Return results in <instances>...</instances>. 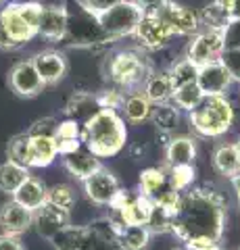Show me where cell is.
<instances>
[{
  "instance_id": "5bb4252c",
  "label": "cell",
  "mask_w": 240,
  "mask_h": 250,
  "mask_svg": "<svg viewBox=\"0 0 240 250\" xmlns=\"http://www.w3.org/2000/svg\"><path fill=\"white\" fill-rule=\"evenodd\" d=\"M9 88L21 98H36L44 92V82L38 75L32 59L15 62L9 71Z\"/></svg>"
},
{
  "instance_id": "ac0fdd59",
  "label": "cell",
  "mask_w": 240,
  "mask_h": 250,
  "mask_svg": "<svg viewBox=\"0 0 240 250\" xmlns=\"http://www.w3.org/2000/svg\"><path fill=\"white\" fill-rule=\"evenodd\" d=\"M67 34V11L63 4H46L42 6L38 36L48 42H63Z\"/></svg>"
},
{
  "instance_id": "f907efd6",
  "label": "cell",
  "mask_w": 240,
  "mask_h": 250,
  "mask_svg": "<svg viewBox=\"0 0 240 250\" xmlns=\"http://www.w3.org/2000/svg\"><path fill=\"white\" fill-rule=\"evenodd\" d=\"M207 250H223V248L218 244V246H211V248H207Z\"/></svg>"
},
{
  "instance_id": "277c9868",
  "label": "cell",
  "mask_w": 240,
  "mask_h": 250,
  "mask_svg": "<svg viewBox=\"0 0 240 250\" xmlns=\"http://www.w3.org/2000/svg\"><path fill=\"white\" fill-rule=\"evenodd\" d=\"M50 242L55 250H123L115 238L111 217L88 225H67Z\"/></svg>"
},
{
  "instance_id": "7dc6e473",
  "label": "cell",
  "mask_w": 240,
  "mask_h": 250,
  "mask_svg": "<svg viewBox=\"0 0 240 250\" xmlns=\"http://www.w3.org/2000/svg\"><path fill=\"white\" fill-rule=\"evenodd\" d=\"M228 179H230V188H232V192H234L236 200L240 202V173L232 175V177H228Z\"/></svg>"
},
{
  "instance_id": "d6986e66",
  "label": "cell",
  "mask_w": 240,
  "mask_h": 250,
  "mask_svg": "<svg viewBox=\"0 0 240 250\" xmlns=\"http://www.w3.org/2000/svg\"><path fill=\"white\" fill-rule=\"evenodd\" d=\"M34 225V213L21 207L17 200L11 198L0 207V229L9 236H21Z\"/></svg>"
},
{
  "instance_id": "4dcf8cb0",
  "label": "cell",
  "mask_w": 240,
  "mask_h": 250,
  "mask_svg": "<svg viewBox=\"0 0 240 250\" xmlns=\"http://www.w3.org/2000/svg\"><path fill=\"white\" fill-rule=\"evenodd\" d=\"M29 175H32V173H29L27 167L17 165V163H13V161L6 159L2 165H0V192L13 196V194L17 192V188L25 182Z\"/></svg>"
},
{
  "instance_id": "83f0119b",
  "label": "cell",
  "mask_w": 240,
  "mask_h": 250,
  "mask_svg": "<svg viewBox=\"0 0 240 250\" xmlns=\"http://www.w3.org/2000/svg\"><path fill=\"white\" fill-rule=\"evenodd\" d=\"M211 163L215 171L223 177H232L240 173V156L234 142H219L215 144L213 154H211Z\"/></svg>"
},
{
  "instance_id": "b9f144b4",
  "label": "cell",
  "mask_w": 240,
  "mask_h": 250,
  "mask_svg": "<svg viewBox=\"0 0 240 250\" xmlns=\"http://www.w3.org/2000/svg\"><path fill=\"white\" fill-rule=\"evenodd\" d=\"M57 123L59 121L55 119V117H42V119H36L32 125H29L25 134L27 136H52L55 138Z\"/></svg>"
},
{
  "instance_id": "d4e9b609",
  "label": "cell",
  "mask_w": 240,
  "mask_h": 250,
  "mask_svg": "<svg viewBox=\"0 0 240 250\" xmlns=\"http://www.w3.org/2000/svg\"><path fill=\"white\" fill-rule=\"evenodd\" d=\"M46 196H48V186H46L40 177H34V175H29L25 182L17 188V192L13 194V198L17 200L21 207L29 208L32 213L44 205Z\"/></svg>"
},
{
  "instance_id": "f35d334b",
  "label": "cell",
  "mask_w": 240,
  "mask_h": 250,
  "mask_svg": "<svg viewBox=\"0 0 240 250\" xmlns=\"http://www.w3.org/2000/svg\"><path fill=\"white\" fill-rule=\"evenodd\" d=\"M55 140H82V123L65 117L63 121L57 123Z\"/></svg>"
},
{
  "instance_id": "5b68a950",
  "label": "cell",
  "mask_w": 240,
  "mask_h": 250,
  "mask_svg": "<svg viewBox=\"0 0 240 250\" xmlns=\"http://www.w3.org/2000/svg\"><path fill=\"white\" fill-rule=\"evenodd\" d=\"M236 119V111L232 100L223 94V96H205L198 103L195 111L188 113L190 127L196 136L218 140L226 136L232 129Z\"/></svg>"
},
{
  "instance_id": "ab89813d",
  "label": "cell",
  "mask_w": 240,
  "mask_h": 250,
  "mask_svg": "<svg viewBox=\"0 0 240 250\" xmlns=\"http://www.w3.org/2000/svg\"><path fill=\"white\" fill-rule=\"evenodd\" d=\"M221 40L223 50L226 48H240V17L230 19L221 29Z\"/></svg>"
},
{
  "instance_id": "f6af8a7d",
  "label": "cell",
  "mask_w": 240,
  "mask_h": 250,
  "mask_svg": "<svg viewBox=\"0 0 240 250\" xmlns=\"http://www.w3.org/2000/svg\"><path fill=\"white\" fill-rule=\"evenodd\" d=\"M218 2L226 9L230 15V19H238L240 17V0H218Z\"/></svg>"
},
{
  "instance_id": "ffe728a7",
  "label": "cell",
  "mask_w": 240,
  "mask_h": 250,
  "mask_svg": "<svg viewBox=\"0 0 240 250\" xmlns=\"http://www.w3.org/2000/svg\"><path fill=\"white\" fill-rule=\"evenodd\" d=\"M165 148V163L163 167H177V165H195L198 146L192 136H172Z\"/></svg>"
},
{
  "instance_id": "9c48e42d",
  "label": "cell",
  "mask_w": 240,
  "mask_h": 250,
  "mask_svg": "<svg viewBox=\"0 0 240 250\" xmlns=\"http://www.w3.org/2000/svg\"><path fill=\"white\" fill-rule=\"evenodd\" d=\"M113 219L123 225H146L153 213V200L142 196L140 192L119 190V194L111 202Z\"/></svg>"
},
{
  "instance_id": "836d02e7",
  "label": "cell",
  "mask_w": 240,
  "mask_h": 250,
  "mask_svg": "<svg viewBox=\"0 0 240 250\" xmlns=\"http://www.w3.org/2000/svg\"><path fill=\"white\" fill-rule=\"evenodd\" d=\"M198 21H200V27L205 29H223V25L230 21V15L226 13V9L218 2V0H211L203 11L198 13Z\"/></svg>"
},
{
  "instance_id": "ee69618b",
  "label": "cell",
  "mask_w": 240,
  "mask_h": 250,
  "mask_svg": "<svg viewBox=\"0 0 240 250\" xmlns=\"http://www.w3.org/2000/svg\"><path fill=\"white\" fill-rule=\"evenodd\" d=\"M0 250H25L21 242V236H9V233H0Z\"/></svg>"
},
{
  "instance_id": "8fae6325",
  "label": "cell",
  "mask_w": 240,
  "mask_h": 250,
  "mask_svg": "<svg viewBox=\"0 0 240 250\" xmlns=\"http://www.w3.org/2000/svg\"><path fill=\"white\" fill-rule=\"evenodd\" d=\"M221 52H223V40L219 29L200 27L195 36H190V42L186 46V59L192 61L196 67L219 61Z\"/></svg>"
},
{
  "instance_id": "2e32d148",
  "label": "cell",
  "mask_w": 240,
  "mask_h": 250,
  "mask_svg": "<svg viewBox=\"0 0 240 250\" xmlns=\"http://www.w3.org/2000/svg\"><path fill=\"white\" fill-rule=\"evenodd\" d=\"M32 62H34L38 75L42 77L44 85H57L59 82H63V77L69 71V62L65 59V54L55 48L34 54Z\"/></svg>"
},
{
  "instance_id": "e575fe53",
  "label": "cell",
  "mask_w": 240,
  "mask_h": 250,
  "mask_svg": "<svg viewBox=\"0 0 240 250\" xmlns=\"http://www.w3.org/2000/svg\"><path fill=\"white\" fill-rule=\"evenodd\" d=\"M196 73H198V67L186 57L180 59V61H175L174 65L167 69V75H169V80H172L174 90L180 88V85H184V83L196 82Z\"/></svg>"
},
{
  "instance_id": "e0dca14e",
  "label": "cell",
  "mask_w": 240,
  "mask_h": 250,
  "mask_svg": "<svg viewBox=\"0 0 240 250\" xmlns=\"http://www.w3.org/2000/svg\"><path fill=\"white\" fill-rule=\"evenodd\" d=\"M232 83L234 82H232L226 67L219 61H213V62H207V65L198 67L196 85L205 96H223V94H228Z\"/></svg>"
},
{
  "instance_id": "52a82bcc",
  "label": "cell",
  "mask_w": 240,
  "mask_h": 250,
  "mask_svg": "<svg viewBox=\"0 0 240 250\" xmlns=\"http://www.w3.org/2000/svg\"><path fill=\"white\" fill-rule=\"evenodd\" d=\"M154 71L149 59L138 50H119L107 61L105 77L121 92L140 90L144 80Z\"/></svg>"
},
{
  "instance_id": "d590c367",
  "label": "cell",
  "mask_w": 240,
  "mask_h": 250,
  "mask_svg": "<svg viewBox=\"0 0 240 250\" xmlns=\"http://www.w3.org/2000/svg\"><path fill=\"white\" fill-rule=\"evenodd\" d=\"M6 159L17 163V165L27 167V161H29V138H27L25 131L13 136L9 140V144H6Z\"/></svg>"
},
{
  "instance_id": "681fc988",
  "label": "cell",
  "mask_w": 240,
  "mask_h": 250,
  "mask_svg": "<svg viewBox=\"0 0 240 250\" xmlns=\"http://www.w3.org/2000/svg\"><path fill=\"white\" fill-rule=\"evenodd\" d=\"M234 146H236V150H238V156H240V138H238L236 142H234Z\"/></svg>"
},
{
  "instance_id": "7c38bea8",
  "label": "cell",
  "mask_w": 240,
  "mask_h": 250,
  "mask_svg": "<svg viewBox=\"0 0 240 250\" xmlns=\"http://www.w3.org/2000/svg\"><path fill=\"white\" fill-rule=\"evenodd\" d=\"M131 36L136 38L138 46L144 50H161L174 40V34L154 11H146L142 15L140 23L136 25V31Z\"/></svg>"
},
{
  "instance_id": "8d00e7d4",
  "label": "cell",
  "mask_w": 240,
  "mask_h": 250,
  "mask_svg": "<svg viewBox=\"0 0 240 250\" xmlns=\"http://www.w3.org/2000/svg\"><path fill=\"white\" fill-rule=\"evenodd\" d=\"M46 202H50V205H55L59 208L71 210L75 207V202H77L73 186H69V184H57V186L48 188V196H46Z\"/></svg>"
},
{
  "instance_id": "7bdbcfd3",
  "label": "cell",
  "mask_w": 240,
  "mask_h": 250,
  "mask_svg": "<svg viewBox=\"0 0 240 250\" xmlns=\"http://www.w3.org/2000/svg\"><path fill=\"white\" fill-rule=\"evenodd\" d=\"M80 2H82L84 6H86V9H90L92 13L100 15L103 11L111 9V6H115V4H119L121 0H80Z\"/></svg>"
},
{
  "instance_id": "74e56055",
  "label": "cell",
  "mask_w": 240,
  "mask_h": 250,
  "mask_svg": "<svg viewBox=\"0 0 240 250\" xmlns=\"http://www.w3.org/2000/svg\"><path fill=\"white\" fill-rule=\"evenodd\" d=\"M219 62L226 67L232 82L240 83V48H226L219 54Z\"/></svg>"
},
{
  "instance_id": "7a4b0ae2",
  "label": "cell",
  "mask_w": 240,
  "mask_h": 250,
  "mask_svg": "<svg viewBox=\"0 0 240 250\" xmlns=\"http://www.w3.org/2000/svg\"><path fill=\"white\" fill-rule=\"evenodd\" d=\"M82 144L98 159L119 154L128 144V125L119 111L100 108L82 123Z\"/></svg>"
},
{
  "instance_id": "1f68e13d",
  "label": "cell",
  "mask_w": 240,
  "mask_h": 250,
  "mask_svg": "<svg viewBox=\"0 0 240 250\" xmlns=\"http://www.w3.org/2000/svg\"><path fill=\"white\" fill-rule=\"evenodd\" d=\"M203 98H205V94L200 92L196 82H192V83H184L180 88H175L172 98H169V103H172L175 108H180L182 113H190L198 106V103Z\"/></svg>"
},
{
  "instance_id": "6da1fadb",
  "label": "cell",
  "mask_w": 240,
  "mask_h": 250,
  "mask_svg": "<svg viewBox=\"0 0 240 250\" xmlns=\"http://www.w3.org/2000/svg\"><path fill=\"white\" fill-rule=\"evenodd\" d=\"M226 229V198L213 188H190L182 192L169 233L184 242L186 250L218 246Z\"/></svg>"
},
{
  "instance_id": "cb8c5ba5",
  "label": "cell",
  "mask_w": 240,
  "mask_h": 250,
  "mask_svg": "<svg viewBox=\"0 0 240 250\" xmlns=\"http://www.w3.org/2000/svg\"><path fill=\"white\" fill-rule=\"evenodd\" d=\"M113 229H115L117 244L123 250H144L153 238V233L146 225H123L113 219Z\"/></svg>"
},
{
  "instance_id": "9a60e30c",
  "label": "cell",
  "mask_w": 240,
  "mask_h": 250,
  "mask_svg": "<svg viewBox=\"0 0 240 250\" xmlns=\"http://www.w3.org/2000/svg\"><path fill=\"white\" fill-rule=\"evenodd\" d=\"M67 225H71V210L59 208L55 205H50V202H44L40 208L34 210L32 228H36V231L46 240H52Z\"/></svg>"
},
{
  "instance_id": "484cf974",
  "label": "cell",
  "mask_w": 240,
  "mask_h": 250,
  "mask_svg": "<svg viewBox=\"0 0 240 250\" xmlns=\"http://www.w3.org/2000/svg\"><path fill=\"white\" fill-rule=\"evenodd\" d=\"M98 111H100V104H98L96 94H92V92H75V94L69 96L63 113H65L67 119L84 123Z\"/></svg>"
},
{
  "instance_id": "30bf717a",
  "label": "cell",
  "mask_w": 240,
  "mask_h": 250,
  "mask_svg": "<svg viewBox=\"0 0 240 250\" xmlns=\"http://www.w3.org/2000/svg\"><path fill=\"white\" fill-rule=\"evenodd\" d=\"M154 13L159 15V19L169 27V31L175 36H195L200 29L198 13L192 11L190 6H184L175 0H165L161 6L154 9Z\"/></svg>"
},
{
  "instance_id": "f1b7e54d",
  "label": "cell",
  "mask_w": 240,
  "mask_h": 250,
  "mask_svg": "<svg viewBox=\"0 0 240 250\" xmlns=\"http://www.w3.org/2000/svg\"><path fill=\"white\" fill-rule=\"evenodd\" d=\"M140 90L153 104H161V103H169V98L174 94V85L167 71H153L144 80Z\"/></svg>"
},
{
  "instance_id": "f5cc1de1",
  "label": "cell",
  "mask_w": 240,
  "mask_h": 250,
  "mask_svg": "<svg viewBox=\"0 0 240 250\" xmlns=\"http://www.w3.org/2000/svg\"><path fill=\"white\" fill-rule=\"evenodd\" d=\"M174 250H186V248H184V246H182V248H174Z\"/></svg>"
},
{
  "instance_id": "d6a6232c",
  "label": "cell",
  "mask_w": 240,
  "mask_h": 250,
  "mask_svg": "<svg viewBox=\"0 0 240 250\" xmlns=\"http://www.w3.org/2000/svg\"><path fill=\"white\" fill-rule=\"evenodd\" d=\"M167 169V184L175 192L190 190L196 179V167L195 165H177V167H165Z\"/></svg>"
},
{
  "instance_id": "4316f807",
  "label": "cell",
  "mask_w": 240,
  "mask_h": 250,
  "mask_svg": "<svg viewBox=\"0 0 240 250\" xmlns=\"http://www.w3.org/2000/svg\"><path fill=\"white\" fill-rule=\"evenodd\" d=\"M157 134H165V136H175V131L182 125V111L175 108L172 103H161L153 106L151 119H149Z\"/></svg>"
},
{
  "instance_id": "f546056e",
  "label": "cell",
  "mask_w": 240,
  "mask_h": 250,
  "mask_svg": "<svg viewBox=\"0 0 240 250\" xmlns=\"http://www.w3.org/2000/svg\"><path fill=\"white\" fill-rule=\"evenodd\" d=\"M167 169L165 167H146L140 171L138 177V192L146 198H154L159 192H163L167 188Z\"/></svg>"
},
{
  "instance_id": "4fadbf2b",
  "label": "cell",
  "mask_w": 240,
  "mask_h": 250,
  "mask_svg": "<svg viewBox=\"0 0 240 250\" xmlns=\"http://www.w3.org/2000/svg\"><path fill=\"white\" fill-rule=\"evenodd\" d=\"M82 184H84L86 198L96 207H111V202L115 200V196H117L121 190L119 179L107 167H100L90 177L84 179Z\"/></svg>"
},
{
  "instance_id": "db71d44e",
  "label": "cell",
  "mask_w": 240,
  "mask_h": 250,
  "mask_svg": "<svg viewBox=\"0 0 240 250\" xmlns=\"http://www.w3.org/2000/svg\"><path fill=\"white\" fill-rule=\"evenodd\" d=\"M236 250H240V246H238V248H236Z\"/></svg>"
},
{
  "instance_id": "bcb514c9",
  "label": "cell",
  "mask_w": 240,
  "mask_h": 250,
  "mask_svg": "<svg viewBox=\"0 0 240 250\" xmlns=\"http://www.w3.org/2000/svg\"><path fill=\"white\" fill-rule=\"evenodd\" d=\"M131 2H136V4L140 6V9L146 13V11H154V9H157V6L163 4L165 0H131Z\"/></svg>"
},
{
  "instance_id": "7402d4cb",
  "label": "cell",
  "mask_w": 240,
  "mask_h": 250,
  "mask_svg": "<svg viewBox=\"0 0 240 250\" xmlns=\"http://www.w3.org/2000/svg\"><path fill=\"white\" fill-rule=\"evenodd\" d=\"M29 138V169H46L57 161L59 150L52 136H27Z\"/></svg>"
},
{
  "instance_id": "603a6c76",
  "label": "cell",
  "mask_w": 240,
  "mask_h": 250,
  "mask_svg": "<svg viewBox=\"0 0 240 250\" xmlns=\"http://www.w3.org/2000/svg\"><path fill=\"white\" fill-rule=\"evenodd\" d=\"M63 167L69 171V175H73L75 179L84 182L86 177H90L94 171L103 167V163H100V159L94 152H90L86 146H82V148H77L75 152L63 156Z\"/></svg>"
},
{
  "instance_id": "816d5d0a",
  "label": "cell",
  "mask_w": 240,
  "mask_h": 250,
  "mask_svg": "<svg viewBox=\"0 0 240 250\" xmlns=\"http://www.w3.org/2000/svg\"><path fill=\"white\" fill-rule=\"evenodd\" d=\"M6 2H9V0H0V9H2V6H4Z\"/></svg>"
},
{
  "instance_id": "c3c4849f",
  "label": "cell",
  "mask_w": 240,
  "mask_h": 250,
  "mask_svg": "<svg viewBox=\"0 0 240 250\" xmlns=\"http://www.w3.org/2000/svg\"><path fill=\"white\" fill-rule=\"evenodd\" d=\"M9 2H38V0H9Z\"/></svg>"
},
{
  "instance_id": "44dd1931",
  "label": "cell",
  "mask_w": 240,
  "mask_h": 250,
  "mask_svg": "<svg viewBox=\"0 0 240 250\" xmlns=\"http://www.w3.org/2000/svg\"><path fill=\"white\" fill-rule=\"evenodd\" d=\"M153 103L142 94V90H131L123 94L121 106H119V115L123 117V121H128L131 125H142L151 119L153 113Z\"/></svg>"
},
{
  "instance_id": "3957f363",
  "label": "cell",
  "mask_w": 240,
  "mask_h": 250,
  "mask_svg": "<svg viewBox=\"0 0 240 250\" xmlns=\"http://www.w3.org/2000/svg\"><path fill=\"white\" fill-rule=\"evenodd\" d=\"M40 2H6L0 9V48L17 50L38 36Z\"/></svg>"
},
{
  "instance_id": "8992f818",
  "label": "cell",
  "mask_w": 240,
  "mask_h": 250,
  "mask_svg": "<svg viewBox=\"0 0 240 250\" xmlns=\"http://www.w3.org/2000/svg\"><path fill=\"white\" fill-rule=\"evenodd\" d=\"M67 11V34L65 40L71 46H82V48H94V46H107L115 40L107 36V31L100 25L96 13L86 9L80 0L65 2Z\"/></svg>"
},
{
  "instance_id": "ba28073f",
  "label": "cell",
  "mask_w": 240,
  "mask_h": 250,
  "mask_svg": "<svg viewBox=\"0 0 240 250\" xmlns=\"http://www.w3.org/2000/svg\"><path fill=\"white\" fill-rule=\"evenodd\" d=\"M144 11L131 0H121L119 4L111 6L98 15L100 25L107 31L111 40H119V38H128L136 31V25L140 23Z\"/></svg>"
},
{
  "instance_id": "60d3db41",
  "label": "cell",
  "mask_w": 240,
  "mask_h": 250,
  "mask_svg": "<svg viewBox=\"0 0 240 250\" xmlns=\"http://www.w3.org/2000/svg\"><path fill=\"white\" fill-rule=\"evenodd\" d=\"M123 94H126V92H121L119 88H115V85H111V88H107L100 94H96L100 108H113V111H119Z\"/></svg>"
}]
</instances>
